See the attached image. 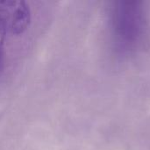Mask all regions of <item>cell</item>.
Wrapping results in <instances>:
<instances>
[{"mask_svg": "<svg viewBox=\"0 0 150 150\" xmlns=\"http://www.w3.org/2000/svg\"><path fill=\"white\" fill-rule=\"evenodd\" d=\"M113 43L121 53L134 50L142 40L146 21L143 10L135 2H117L111 11Z\"/></svg>", "mask_w": 150, "mask_h": 150, "instance_id": "1", "label": "cell"}, {"mask_svg": "<svg viewBox=\"0 0 150 150\" xmlns=\"http://www.w3.org/2000/svg\"><path fill=\"white\" fill-rule=\"evenodd\" d=\"M9 30L14 34L22 33L30 22V10L25 2L5 1L2 2Z\"/></svg>", "mask_w": 150, "mask_h": 150, "instance_id": "2", "label": "cell"}, {"mask_svg": "<svg viewBox=\"0 0 150 150\" xmlns=\"http://www.w3.org/2000/svg\"><path fill=\"white\" fill-rule=\"evenodd\" d=\"M9 30L8 26V20L2 4V2H0V72L3 70L4 68V39L7 31Z\"/></svg>", "mask_w": 150, "mask_h": 150, "instance_id": "3", "label": "cell"}]
</instances>
